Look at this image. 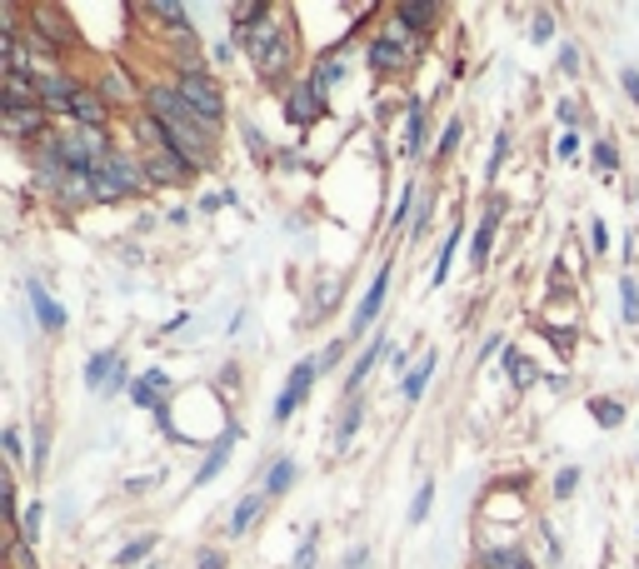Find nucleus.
I'll return each mask as SVG.
<instances>
[{
	"label": "nucleus",
	"instance_id": "f257e3e1",
	"mask_svg": "<svg viewBox=\"0 0 639 569\" xmlns=\"http://www.w3.org/2000/svg\"><path fill=\"white\" fill-rule=\"evenodd\" d=\"M240 41H245L250 60L260 65L265 76H280L285 65H290V35L280 31V21H275V15H270V21H260L255 31H245Z\"/></svg>",
	"mask_w": 639,
	"mask_h": 569
},
{
	"label": "nucleus",
	"instance_id": "f03ea898",
	"mask_svg": "<svg viewBox=\"0 0 639 569\" xmlns=\"http://www.w3.org/2000/svg\"><path fill=\"white\" fill-rule=\"evenodd\" d=\"M90 185H96L100 200H125V195H135V190L145 185V170H135L131 155L110 151L105 161H100L96 170H90Z\"/></svg>",
	"mask_w": 639,
	"mask_h": 569
},
{
	"label": "nucleus",
	"instance_id": "7ed1b4c3",
	"mask_svg": "<svg viewBox=\"0 0 639 569\" xmlns=\"http://www.w3.org/2000/svg\"><path fill=\"white\" fill-rule=\"evenodd\" d=\"M180 90L185 100H190V110H196V120H205L210 130L220 125V115H225V96H220V86L205 76V70H180Z\"/></svg>",
	"mask_w": 639,
	"mask_h": 569
},
{
	"label": "nucleus",
	"instance_id": "20e7f679",
	"mask_svg": "<svg viewBox=\"0 0 639 569\" xmlns=\"http://www.w3.org/2000/svg\"><path fill=\"white\" fill-rule=\"evenodd\" d=\"M315 370H320V360H300V365L290 370V380H285V395L275 399V425H280V419H290L295 409L305 405V395H310V380H315Z\"/></svg>",
	"mask_w": 639,
	"mask_h": 569
},
{
	"label": "nucleus",
	"instance_id": "39448f33",
	"mask_svg": "<svg viewBox=\"0 0 639 569\" xmlns=\"http://www.w3.org/2000/svg\"><path fill=\"white\" fill-rule=\"evenodd\" d=\"M190 170H196V165L185 161L180 151H170V145L145 155V180H151V185H185V180H190Z\"/></svg>",
	"mask_w": 639,
	"mask_h": 569
},
{
	"label": "nucleus",
	"instance_id": "423d86ee",
	"mask_svg": "<svg viewBox=\"0 0 639 569\" xmlns=\"http://www.w3.org/2000/svg\"><path fill=\"white\" fill-rule=\"evenodd\" d=\"M385 290H390V265H379V275L370 280V290H365V300L355 305V320H350V330H370L375 325V315H379V305H385Z\"/></svg>",
	"mask_w": 639,
	"mask_h": 569
},
{
	"label": "nucleus",
	"instance_id": "0eeeda50",
	"mask_svg": "<svg viewBox=\"0 0 639 569\" xmlns=\"http://www.w3.org/2000/svg\"><path fill=\"white\" fill-rule=\"evenodd\" d=\"M31 21H35V35H45V41H55V45H70V41H76V31L66 25V15L55 11V5H35Z\"/></svg>",
	"mask_w": 639,
	"mask_h": 569
},
{
	"label": "nucleus",
	"instance_id": "6e6552de",
	"mask_svg": "<svg viewBox=\"0 0 639 569\" xmlns=\"http://www.w3.org/2000/svg\"><path fill=\"white\" fill-rule=\"evenodd\" d=\"M76 96H80V86L70 76H45L41 80V106H50V110H70Z\"/></svg>",
	"mask_w": 639,
	"mask_h": 569
},
{
	"label": "nucleus",
	"instance_id": "1a4fd4ad",
	"mask_svg": "<svg viewBox=\"0 0 639 569\" xmlns=\"http://www.w3.org/2000/svg\"><path fill=\"white\" fill-rule=\"evenodd\" d=\"M395 21L410 25V31H430V25L440 21V5H430V0H400V5H395Z\"/></svg>",
	"mask_w": 639,
	"mask_h": 569
},
{
	"label": "nucleus",
	"instance_id": "9d476101",
	"mask_svg": "<svg viewBox=\"0 0 639 569\" xmlns=\"http://www.w3.org/2000/svg\"><path fill=\"white\" fill-rule=\"evenodd\" d=\"M31 305H35V320L45 325V330H66V310L50 300V290H41V280H31Z\"/></svg>",
	"mask_w": 639,
	"mask_h": 569
},
{
	"label": "nucleus",
	"instance_id": "9b49d317",
	"mask_svg": "<svg viewBox=\"0 0 639 569\" xmlns=\"http://www.w3.org/2000/svg\"><path fill=\"white\" fill-rule=\"evenodd\" d=\"M125 365L120 360V350H100V354H90V365H86V385H96V390H105L110 385V375Z\"/></svg>",
	"mask_w": 639,
	"mask_h": 569
},
{
	"label": "nucleus",
	"instance_id": "f8f14e48",
	"mask_svg": "<svg viewBox=\"0 0 639 569\" xmlns=\"http://www.w3.org/2000/svg\"><path fill=\"white\" fill-rule=\"evenodd\" d=\"M230 445H235V425H230V430H225V435H220V440H215V450L205 454V464H200V470H196V484L215 480V474L225 470V460H230Z\"/></svg>",
	"mask_w": 639,
	"mask_h": 569
},
{
	"label": "nucleus",
	"instance_id": "ddd939ff",
	"mask_svg": "<svg viewBox=\"0 0 639 569\" xmlns=\"http://www.w3.org/2000/svg\"><path fill=\"white\" fill-rule=\"evenodd\" d=\"M70 115H76L86 130H100V120H105V96H90V90H80L76 106H70Z\"/></svg>",
	"mask_w": 639,
	"mask_h": 569
},
{
	"label": "nucleus",
	"instance_id": "4468645a",
	"mask_svg": "<svg viewBox=\"0 0 639 569\" xmlns=\"http://www.w3.org/2000/svg\"><path fill=\"white\" fill-rule=\"evenodd\" d=\"M165 385H170V380H165V370H151V375H141V385L131 390V399H135V405H151V409H160Z\"/></svg>",
	"mask_w": 639,
	"mask_h": 569
},
{
	"label": "nucleus",
	"instance_id": "2eb2a0df",
	"mask_svg": "<svg viewBox=\"0 0 639 569\" xmlns=\"http://www.w3.org/2000/svg\"><path fill=\"white\" fill-rule=\"evenodd\" d=\"M385 350H390V340H370V344H365V354H360L355 365H350V385H345L350 395H355V390H360V380H365L370 370L379 365V354H385Z\"/></svg>",
	"mask_w": 639,
	"mask_h": 569
},
{
	"label": "nucleus",
	"instance_id": "dca6fc26",
	"mask_svg": "<svg viewBox=\"0 0 639 569\" xmlns=\"http://www.w3.org/2000/svg\"><path fill=\"white\" fill-rule=\"evenodd\" d=\"M400 60H405V45L390 41V35H379V41L370 45V65H375V70H400Z\"/></svg>",
	"mask_w": 639,
	"mask_h": 569
},
{
	"label": "nucleus",
	"instance_id": "f3484780",
	"mask_svg": "<svg viewBox=\"0 0 639 569\" xmlns=\"http://www.w3.org/2000/svg\"><path fill=\"white\" fill-rule=\"evenodd\" d=\"M430 375H434V354H424V360H415V370H410V375L400 380V390H405V399H410V405H415V399L424 395V385H430Z\"/></svg>",
	"mask_w": 639,
	"mask_h": 569
},
{
	"label": "nucleus",
	"instance_id": "a211bd4d",
	"mask_svg": "<svg viewBox=\"0 0 639 569\" xmlns=\"http://www.w3.org/2000/svg\"><path fill=\"white\" fill-rule=\"evenodd\" d=\"M315 100H320V96H315V86H300L290 96V120H295V125H310V120L320 115V106H315Z\"/></svg>",
	"mask_w": 639,
	"mask_h": 569
},
{
	"label": "nucleus",
	"instance_id": "6ab92c4d",
	"mask_svg": "<svg viewBox=\"0 0 639 569\" xmlns=\"http://www.w3.org/2000/svg\"><path fill=\"white\" fill-rule=\"evenodd\" d=\"M495 220H499V210H489V216L479 220L475 240H470V260H475V265H485V260H489V240H495Z\"/></svg>",
	"mask_w": 639,
	"mask_h": 569
},
{
	"label": "nucleus",
	"instance_id": "aec40b11",
	"mask_svg": "<svg viewBox=\"0 0 639 569\" xmlns=\"http://www.w3.org/2000/svg\"><path fill=\"white\" fill-rule=\"evenodd\" d=\"M460 235H465V230H450V240H444L440 245V255H434V270H430V285H444V275H450V260H455V250H460Z\"/></svg>",
	"mask_w": 639,
	"mask_h": 569
},
{
	"label": "nucleus",
	"instance_id": "412c9836",
	"mask_svg": "<svg viewBox=\"0 0 639 569\" xmlns=\"http://www.w3.org/2000/svg\"><path fill=\"white\" fill-rule=\"evenodd\" d=\"M505 370H509V380H515V385H534V380H540V370H534L520 350H509V344H505Z\"/></svg>",
	"mask_w": 639,
	"mask_h": 569
},
{
	"label": "nucleus",
	"instance_id": "4be33fe9",
	"mask_svg": "<svg viewBox=\"0 0 639 569\" xmlns=\"http://www.w3.org/2000/svg\"><path fill=\"white\" fill-rule=\"evenodd\" d=\"M151 15H155V21H165L170 31L190 35V11H185V5H170V0H160V5H151Z\"/></svg>",
	"mask_w": 639,
	"mask_h": 569
},
{
	"label": "nucleus",
	"instance_id": "5701e85b",
	"mask_svg": "<svg viewBox=\"0 0 639 569\" xmlns=\"http://www.w3.org/2000/svg\"><path fill=\"white\" fill-rule=\"evenodd\" d=\"M5 130L11 135H31V130H45V110H15V115H5Z\"/></svg>",
	"mask_w": 639,
	"mask_h": 569
},
{
	"label": "nucleus",
	"instance_id": "b1692460",
	"mask_svg": "<svg viewBox=\"0 0 639 569\" xmlns=\"http://www.w3.org/2000/svg\"><path fill=\"white\" fill-rule=\"evenodd\" d=\"M424 145V106H410V120H405V155H420Z\"/></svg>",
	"mask_w": 639,
	"mask_h": 569
},
{
	"label": "nucleus",
	"instance_id": "393cba45",
	"mask_svg": "<svg viewBox=\"0 0 639 569\" xmlns=\"http://www.w3.org/2000/svg\"><path fill=\"white\" fill-rule=\"evenodd\" d=\"M340 76H345V65H340V55H330V60H325V65H320V70H315V76H310V86H315V96L325 100V90H330V86H335V80H340Z\"/></svg>",
	"mask_w": 639,
	"mask_h": 569
},
{
	"label": "nucleus",
	"instance_id": "a878e982",
	"mask_svg": "<svg viewBox=\"0 0 639 569\" xmlns=\"http://www.w3.org/2000/svg\"><path fill=\"white\" fill-rule=\"evenodd\" d=\"M260 515V494H245V500H240L235 509H230V529H235V535H245L250 529V519Z\"/></svg>",
	"mask_w": 639,
	"mask_h": 569
},
{
	"label": "nucleus",
	"instance_id": "bb28decb",
	"mask_svg": "<svg viewBox=\"0 0 639 569\" xmlns=\"http://www.w3.org/2000/svg\"><path fill=\"white\" fill-rule=\"evenodd\" d=\"M41 519H45L41 505H31V509H25V519H21V549H25V559H31L35 539H41Z\"/></svg>",
	"mask_w": 639,
	"mask_h": 569
},
{
	"label": "nucleus",
	"instance_id": "cd10ccee",
	"mask_svg": "<svg viewBox=\"0 0 639 569\" xmlns=\"http://www.w3.org/2000/svg\"><path fill=\"white\" fill-rule=\"evenodd\" d=\"M290 484H295V460H275L270 474H265V490H270V494H285Z\"/></svg>",
	"mask_w": 639,
	"mask_h": 569
},
{
	"label": "nucleus",
	"instance_id": "c85d7f7f",
	"mask_svg": "<svg viewBox=\"0 0 639 569\" xmlns=\"http://www.w3.org/2000/svg\"><path fill=\"white\" fill-rule=\"evenodd\" d=\"M155 545H160V539H155V535H141V539H131V545H125V549H120V555H115V564H141V559L151 555Z\"/></svg>",
	"mask_w": 639,
	"mask_h": 569
},
{
	"label": "nucleus",
	"instance_id": "c756f323",
	"mask_svg": "<svg viewBox=\"0 0 639 569\" xmlns=\"http://www.w3.org/2000/svg\"><path fill=\"white\" fill-rule=\"evenodd\" d=\"M619 300H625V325H639V285L634 280H619Z\"/></svg>",
	"mask_w": 639,
	"mask_h": 569
},
{
	"label": "nucleus",
	"instance_id": "7c9ffc66",
	"mask_svg": "<svg viewBox=\"0 0 639 569\" xmlns=\"http://www.w3.org/2000/svg\"><path fill=\"white\" fill-rule=\"evenodd\" d=\"M360 419H365V409H360V405H355V399H350V409H345V419H340V430H335V445H340V450H345V445H350V435H355V430H360Z\"/></svg>",
	"mask_w": 639,
	"mask_h": 569
},
{
	"label": "nucleus",
	"instance_id": "2f4dec72",
	"mask_svg": "<svg viewBox=\"0 0 639 569\" xmlns=\"http://www.w3.org/2000/svg\"><path fill=\"white\" fill-rule=\"evenodd\" d=\"M100 96H105V100H125V96H131V80H125V70H105V86H100Z\"/></svg>",
	"mask_w": 639,
	"mask_h": 569
},
{
	"label": "nucleus",
	"instance_id": "473e14b6",
	"mask_svg": "<svg viewBox=\"0 0 639 569\" xmlns=\"http://www.w3.org/2000/svg\"><path fill=\"white\" fill-rule=\"evenodd\" d=\"M520 559H525L520 549H489V555L479 559V569H515Z\"/></svg>",
	"mask_w": 639,
	"mask_h": 569
},
{
	"label": "nucleus",
	"instance_id": "72a5a7b5",
	"mask_svg": "<svg viewBox=\"0 0 639 569\" xmlns=\"http://www.w3.org/2000/svg\"><path fill=\"white\" fill-rule=\"evenodd\" d=\"M430 500H434V484L424 480L420 490H415V505H410V525H424V515H430Z\"/></svg>",
	"mask_w": 639,
	"mask_h": 569
},
{
	"label": "nucleus",
	"instance_id": "f704fd0d",
	"mask_svg": "<svg viewBox=\"0 0 639 569\" xmlns=\"http://www.w3.org/2000/svg\"><path fill=\"white\" fill-rule=\"evenodd\" d=\"M45 454H50V430L35 425V440H31V470H45Z\"/></svg>",
	"mask_w": 639,
	"mask_h": 569
},
{
	"label": "nucleus",
	"instance_id": "c9c22d12",
	"mask_svg": "<svg viewBox=\"0 0 639 569\" xmlns=\"http://www.w3.org/2000/svg\"><path fill=\"white\" fill-rule=\"evenodd\" d=\"M589 409H595L599 425H619V419H625V405H619V399H595Z\"/></svg>",
	"mask_w": 639,
	"mask_h": 569
},
{
	"label": "nucleus",
	"instance_id": "e433bc0d",
	"mask_svg": "<svg viewBox=\"0 0 639 569\" xmlns=\"http://www.w3.org/2000/svg\"><path fill=\"white\" fill-rule=\"evenodd\" d=\"M315 545H320V529H310L300 545V555H295V569H315Z\"/></svg>",
	"mask_w": 639,
	"mask_h": 569
},
{
	"label": "nucleus",
	"instance_id": "4c0bfd02",
	"mask_svg": "<svg viewBox=\"0 0 639 569\" xmlns=\"http://www.w3.org/2000/svg\"><path fill=\"white\" fill-rule=\"evenodd\" d=\"M465 135V125H460V120H450V125H444V135H440V155H450L455 151V140Z\"/></svg>",
	"mask_w": 639,
	"mask_h": 569
},
{
	"label": "nucleus",
	"instance_id": "58836bf2",
	"mask_svg": "<svg viewBox=\"0 0 639 569\" xmlns=\"http://www.w3.org/2000/svg\"><path fill=\"white\" fill-rule=\"evenodd\" d=\"M595 165H605V170H615V165H619V155H615L609 140H599V145H595Z\"/></svg>",
	"mask_w": 639,
	"mask_h": 569
},
{
	"label": "nucleus",
	"instance_id": "ea45409f",
	"mask_svg": "<svg viewBox=\"0 0 639 569\" xmlns=\"http://www.w3.org/2000/svg\"><path fill=\"white\" fill-rule=\"evenodd\" d=\"M619 86H625V96L639 106V70H629V65H625V70H619Z\"/></svg>",
	"mask_w": 639,
	"mask_h": 569
},
{
	"label": "nucleus",
	"instance_id": "a19ab883",
	"mask_svg": "<svg viewBox=\"0 0 639 569\" xmlns=\"http://www.w3.org/2000/svg\"><path fill=\"white\" fill-rule=\"evenodd\" d=\"M410 200H415V185H405V190H400V205H395V225H405V220H410Z\"/></svg>",
	"mask_w": 639,
	"mask_h": 569
},
{
	"label": "nucleus",
	"instance_id": "79ce46f5",
	"mask_svg": "<svg viewBox=\"0 0 639 569\" xmlns=\"http://www.w3.org/2000/svg\"><path fill=\"white\" fill-rule=\"evenodd\" d=\"M0 500H5V515H15V509H21V505H15V480H11V474L0 480Z\"/></svg>",
	"mask_w": 639,
	"mask_h": 569
},
{
	"label": "nucleus",
	"instance_id": "37998d69",
	"mask_svg": "<svg viewBox=\"0 0 639 569\" xmlns=\"http://www.w3.org/2000/svg\"><path fill=\"white\" fill-rule=\"evenodd\" d=\"M589 245H595L599 255H605V245H609V230H605V220H595V225H589Z\"/></svg>",
	"mask_w": 639,
	"mask_h": 569
},
{
	"label": "nucleus",
	"instance_id": "c03bdc74",
	"mask_svg": "<svg viewBox=\"0 0 639 569\" xmlns=\"http://www.w3.org/2000/svg\"><path fill=\"white\" fill-rule=\"evenodd\" d=\"M530 35H534V41L544 45V41H550V35H554V21H550V15H534V31H530Z\"/></svg>",
	"mask_w": 639,
	"mask_h": 569
},
{
	"label": "nucleus",
	"instance_id": "a18cd8bd",
	"mask_svg": "<svg viewBox=\"0 0 639 569\" xmlns=\"http://www.w3.org/2000/svg\"><path fill=\"white\" fill-rule=\"evenodd\" d=\"M365 559H370V549L360 545V549H350V555L340 559V569H365Z\"/></svg>",
	"mask_w": 639,
	"mask_h": 569
},
{
	"label": "nucleus",
	"instance_id": "49530a36",
	"mask_svg": "<svg viewBox=\"0 0 639 569\" xmlns=\"http://www.w3.org/2000/svg\"><path fill=\"white\" fill-rule=\"evenodd\" d=\"M574 484H580V470H564L560 480H554V494H574Z\"/></svg>",
	"mask_w": 639,
	"mask_h": 569
},
{
	"label": "nucleus",
	"instance_id": "de8ad7c7",
	"mask_svg": "<svg viewBox=\"0 0 639 569\" xmlns=\"http://www.w3.org/2000/svg\"><path fill=\"white\" fill-rule=\"evenodd\" d=\"M574 151H580V135H574V130H564V135H560V161H570Z\"/></svg>",
	"mask_w": 639,
	"mask_h": 569
},
{
	"label": "nucleus",
	"instance_id": "09e8293b",
	"mask_svg": "<svg viewBox=\"0 0 639 569\" xmlns=\"http://www.w3.org/2000/svg\"><path fill=\"white\" fill-rule=\"evenodd\" d=\"M505 155H509V140H505V135H499V140H495V155H489V175H495V170H499V165H505Z\"/></svg>",
	"mask_w": 639,
	"mask_h": 569
},
{
	"label": "nucleus",
	"instance_id": "8fccbe9b",
	"mask_svg": "<svg viewBox=\"0 0 639 569\" xmlns=\"http://www.w3.org/2000/svg\"><path fill=\"white\" fill-rule=\"evenodd\" d=\"M560 70H570V76L580 70V50H574V45H564V50H560Z\"/></svg>",
	"mask_w": 639,
	"mask_h": 569
},
{
	"label": "nucleus",
	"instance_id": "3c124183",
	"mask_svg": "<svg viewBox=\"0 0 639 569\" xmlns=\"http://www.w3.org/2000/svg\"><path fill=\"white\" fill-rule=\"evenodd\" d=\"M200 569H225V555H215V549H210V555H200Z\"/></svg>",
	"mask_w": 639,
	"mask_h": 569
},
{
	"label": "nucleus",
	"instance_id": "603ef678",
	"mask_svg": "<svg viewBox=\"0 0 639 569\" xmlns=\"http://www.w3.org/2000/svg\"><path fill=\"white\" fill-rule=\"evenodd\" d=\"M120 385H125V365H120V370H115V375H110V385H105V390H100V395H115V390H120Z\"/></svg>",
	"mask_w": 639,
	"mask_h": 569
},
{
	"label": "nucleus",
	"instance_id": "864d4df0",
	"mask_svg": "<svg viewBox=\"0 0 639 569\" xmlns=\"http://www.w3.org/2000/svg\"><path fill=\"white\" fill-rule=\"evenodd\" d=\"M5 450H11V460H15V464H21V435H15V430H11V435H5Z\"/></svg>",
	"mask_w": 639,
	"mask_h": 569
},
{
	"label": "nucleus",
	"instance_id": "5fc2aeb1",
	"mask_svg": "<svg viewBox=\"0 0 639 569\" xmlns=\"http://www.w3.org/2000/svg\"><path fill=\"white\" fill-rule=\"evenodd\" d=\"M515 569H534V564H530V559H520V564H515Z\"/></svg>",
	"mask_w": 639,
	"mask_h": 569
}]
</instances>
